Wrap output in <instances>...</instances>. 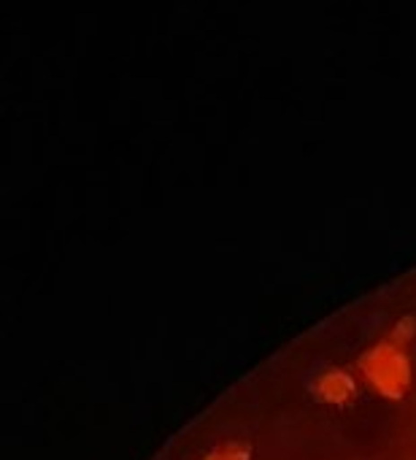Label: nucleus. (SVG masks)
<instances>
[{"label": "nucleus", "instance_id": "f257e3e1", "mask_svg": "<svg viewBox=\"0 0 416 460\" xmlns=\"http://www.w3.org/2000/svg\"><path fill=\"white\" fill-rule=\"evenodd\" d=\"M365 379L386 398H400L411 382V363L403 347L392 344L389 339L368 349L360 360Z\"/></svg>", "mask_w": 416, "mask_h": 460}, {"label": "nucleus", "instance_id": "f03ea898", "mask_svg": "<svg viewBox=\"0 0 416 460\" xmlns=\"http://www.w3.org/2000/svg\"><path fill=\"white\" fill-rule=\"evenodd\" d=\"M316 393L327 403H346L354 395V382L346 371H327L319 376Z\"/></svg>", "mask_w": 416, "mask_h": 460}, {"label": "nucleus", "instance_id": "7ed1b4c3", "mask_svg": "<svg viewBox=\"0 0 416 460\" xmlns=\"http://www.w3.org/2000/svg\"><path fill=\"white\" fill-rule=\"evenodd\" d=\"M203 460H249V447L230 441V444H222V447L212 449Z\"/></svg>", "mask_w": 416, "mask_h": 460}, {"label": "nucleus", "instance_id": "20e7f679", "mask_svg": "<svg viewBox=\"0 0 416 460\" xmlns=\"http://www.w3.org/2000/svg\"><path fill=\"white\" fill-rule=\"evenodd\" d=\"M411 336H413V320H403V323L392 331L389 341H392V344H397V347H403Z\"/></svg>", "mask_w": 416, "mask_h": 460}]
</instances>
